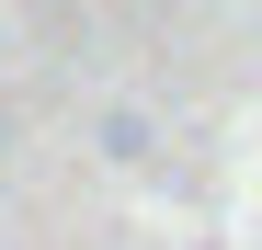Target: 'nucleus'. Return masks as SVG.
Listing matches in <instances>:
<instances>
[]
</instances>
